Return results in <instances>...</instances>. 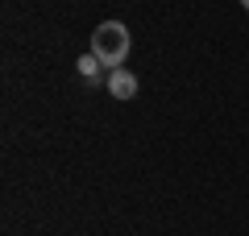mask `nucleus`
I'll return each mask as SVG.
<instances>
[{
    "label": "nucleus",
    "mask_w": 249,
    "mask_h": 236,
    "mask_svg": "<svg viewBox=\"0 0 249 236\" xmlns=\"http://www.w3.org/2000/svg\"><path fill=\"white\" fill-rule=\"evenodd\" d=\"M129 46H133V37H129L124 21H104V25H96V34H91V54H96V58L104 62L108 70L124 67V58H129Z\"/></svg>",
    "instance_id": "nucleus-1"
},
{
    "label": "nucleus",
    "mask_w": 249,
    "mask_h": 236,
    "mask_svg": "<svg viewBox=\"0 0 249 236\" xmlns=\"http://www.w3.org/2000/svg\"><path fill=\"white\" fill-rule=\"evenodd\" d=\"M108 96L121 100V104H124V100H133V96H137V75H133V70H121V67H116L112 75H108Z\"/></svg>",
    "instance_id": "nucleus-2"
},
{
    "label": "nucleus",
    "mask_w": 249,
    "mask_h": 236,
    "mask_svg": "<svg viewBox=\"0 0 249 236\" xmlns=\"http://www.w3.org/2000/svg\"><path fill=\"white\" fill-rule=\"evenodd\" d=\"M241 4H245V9H249V0H241Z\"/></svg>",
    "instance_id": "nucleus-4"
},
{
    "label": "nucleus",
    "mask_w": 249,
    "mask_h": 236,
    "mask_svg": "<svg viewBox=\"0 0 249 236\" xmlns=\"http://www.w3.org/2000/svg\"><path fill=\"white\" fill-rule=\"evenodd\" d=\"M75 67H79V75H83V79H100V70H104V62H100L96 54H83V58L75 62Z\"/></svg>",
    "instance_id": "nucleus-3"
}]
</instances>
